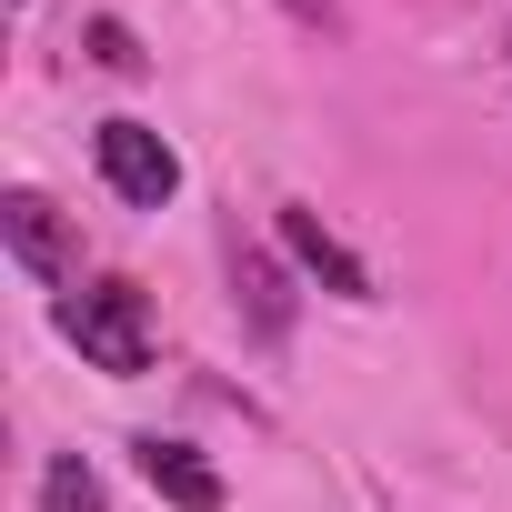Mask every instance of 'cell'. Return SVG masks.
I'll return each instance as SVG.
<instances>
[{"mask_svg":"<svg viewBox=\"0 0 512 512\" xmlns=\"http://www.w3.org/2000/svg\"><path fill=\"white\" fill-rule=\"evenodd\" d=\"M231 292H241V312H251L262 342H292V282H282L272 251H241V262H231Z\"/></svg>","mask_w":512,"mask_h":512,"instance_id":"6","label":"cell"},{"mask_svg":"<svg viewBox=\"0 0 512 512\" xmlns=\"http://www.w3.org/2000/svg\"><path fill=\"white\" fill-rule=\"evenodd\" d=\"M0 231H11V262H21L31 282H71V231H61V211H51L41 191H11V201H0Z\"/></svg>","mask_w":512,"mask_h":512,"instance_id":"4","label":"cell"},{"mask_svg":"<svg viewBox=\"0 0 512 512\" xmlns=\"http://www.w3.org/2000/svg\"><path fill=\"white\" fill-rule=\"evenodd\" d=\"M282 251H292V262H302L322 292H342V302H372V272L342 251V231H332L312 201H282Z\"/></svg>","mask_w":512,"mask_h":512,"instance_id":"3","label":"cell"},{"mask_svg":"<svg viewBox=\"0 0 512 512\" xmlns=\"http://www.w3.org/2000/svg\"><path fill=\"white\" fill-rule=\"evenodd\" d=\"M292 21H312V31H332V0H282Z\"/></svg>","mask_w":512,"mask_h":512,"instance_id":"9","label":"cell"},{"mask_svg":"<svg viewBox=\"0 0 512 512\" xmlns=\"http://www.w3.org/2000/svg\"><path fill=\"white\" fill-rule=\"evenodd\" d=\"M131 452H141V482H151L171 512H221V472H211L191 442H161V432H141Z\"/></svg>","mask_w":512,"mask_h":512,"instance_id":"5","label":"cell"},{"mask_svg":"<svg viewBox=\"0 0 512 512\" xmlns=\"http://www.w3.org/2000/svg\"><path fill=\"white\" fill-rule=\"evenodd\" d=\"M91 161H101V181H111L131 211H161V201L181 191V151H171L151 121H101V131H91Z\"/></svg>","mask_w":512,"mask_h":512,"instance_id":"2","label":"cell"},{"mask_svg":"<svg viewBox=\"0 0 512 512\" xmlns=\"http://www.w3.org/2000/svg\"><path fill=\"white\" fill-rule=\"evenodd\" d=\"M61 332L81 342V362L91 372H151V302L131 292V282H91V292H71L61 302Z\"/></svg>","mask_w":512,"mask_h":512,"instance_id":"1","label":"cell"},{"mask_svg":"<svg viewBox=\"0 0 512 512\" xmlns=\"http://www.w3.org/2000/svg\"><path fill=\"white\" fill-rule=\"evenodd\" d=\"M81 51H91L101 71H141V41H131L121 21H91V31H81Z\"/></svg>","mask_w":512,"mask_h":512,"instance_id":"8","label":"cell"},{"mask_svg":"<svg viewBox=\"0 0 512 512\" xmlns=\"http://www.w3.org/2000/svg\"><path fill=\"white\" fill-rule=\"evenodd\" d=\"M41 512H111V492H101V472H91L81 452H61V462L41 472Z\"/></svg>","mask_w":512,"mask_h":512,"instance_id":"7","label":"cell"}]
</instances>
